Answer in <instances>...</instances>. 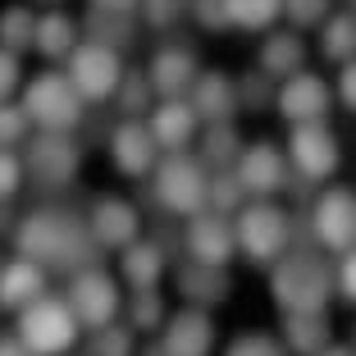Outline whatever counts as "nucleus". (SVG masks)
Masks as SVG:
<instances>
[{
  "mask_svg": "<svg viewBox=\"0 0 356 356\" xmlns=\"http://www.w3.org/2000/svg\"><path fill=\"white\" fill-rule=\"evenodd\" d=\"M14 247H19L23 261L42 265V270H69V274L87 270L96 261V252H101L92 242V233H87V224L55 206L32 210L28 220L14 224Z\"/></svg>",
  "mask_w": 356,
  "mask_h": 356,
  "instance_id": "f257e3e1",
  "label": "nucleus"
},
{
  "mask_svg": "<svg viewBox=\"0 0 356 356\" xmlns=\"http://www.w3.org/2000/svg\"><path fill=\"white\" fill-rule=\"evenodd\" d=\"M270 293L283 311H325L334 297V265L311 247H288L270 270Z\"/></svg>",
  "mask_w": 356,
  "mask_h": 356,
  "instance_id": "f03ea898",
  "label": "nucleus"
},
{
  "mask_svg": "<svg viewBox=\"0 0 356 356\" xmlns=\"http://www.w3.org/2000/svg\"><path fill=\"white\" fill-rule=\"evenodd\" d=\"M233 242H238V252L247 256V261L274 265L288 247H293V220H288V210L274 206V201H252V206L238 210Z\"/></svg>",
  "mask_w": 356,
  "mask_h": 356,
  "instance_id": "7ed1b4c3",
  "label": "nucleus"
},
{
  "mask_svg": "<svg viewBox=\"0 0 356 356\" xmlns=\"http://www.w3.org/2000/svg\"><path fill=\"white\" fill-rule=\"evenodd\" d=\"M23 115L42 133H74L83 124V96L74 92V83L64 74L46 69V74L28 78V87H23Z\"/></svg>",
  "mask_w": 356,
  "mask_h": 356,
  "instance_id": "20e7f679",
  "label": "nucleus"
},
{
  "mask_svg": "<svg viewBox=\"0 0 356 356\" xmlns=\"http://www.w3.org/2000/svg\"><path fill=\"white\" fill-rule=\"evenodd\" d=\"M19 343L32 356H64L78 343V320L64 306V297L42 293L37 302H28L19 311Z\"/></svg>",
  "mask_w": 356,
  "mask_h": 356,
  "instance_id": "39448f33",
  "label": "nucleus"
},
{
  "mask_svg": "<svg viewBox=\"0 0 356 356\" xmlns=\"http://www.w3.org/2000/svg\"><path fill=\"white\" fill-rule=\"evenodd\" d=\"M206 188H210V169L188 151H174L156 165V201L169 215H183V220L201 215L206 210Z\"/></svg>",
  "mask_w": 356,
  "mask_h": 356,
  "instance_id": "423d86ee",
  "label": "nucleus"
},
{
  "mask_svg": "<svg viewBox=\"0 0 356 356\" xmlns=\"http://www.w3.org/2000/svg\"><path fill=\"white\" fill-rule=\"evenodd\" d=\"M64 306L74 311L78 329H92V334H96V329L115 325V315H119V283L110 279L101 265H87V270H78L74 279H69Z\"/></svg>",
  "mask_w": 356,
  "mask_h": 356,
  "instance_id": "0eeeda50",
  "label": "nucleus"
},
{
  "mask_svg": "<svg viewBox=\"0 0 356 356\" xmlns=\"http://www.w3.org/2000/svg\"><path fill=\"white\" fill-rule=\"evenodd\" d=\"M64 78L74 83V92L83 96V101H110L119 78H124V60H119V51H110V46L78 42L74 51H69V60H64Z\"/></svg>",
  "mask_w": 356,
  "mask_h": 356,
  "instance_id": "6e6552de",
  "label": "nucleus"
},
{
  "mask_svg": "<svg viewBox=\"0 0 356 356\" xmlns=\"http://www.w3.org/2000/svg\"><path fill=\"white\" fill-rule=\"evenodd\" d=\"M23 178L37 188H69L78 174V147L69 133H37L23 151Z\"/></svg>",
  "mask_w": 356,
  "mask_h": 356,
  "instance_id": "1a4fd4ad",
  "label": "nucleus"
},
{
  "mask_svg": "<svg viewBox=\"0 0 356 356\" xmlns=\"http://www.w3.org/2000/svg\"><path fill=\"white\" fill-rule=\"evenodd\" d=\"M283 156H288V169H297L306 183H320L338 169V142L329 124H293Z\"/></svg>",
  "mask_w": 356,
  "mask_h": 356,
  "instance_id": "9d476101",
  "label": "nucleus"
},
{
  "mask_svg": "<svg viewBox=\"0 0 356 356\" xmlns=\"http://www.w3.org/2000/svg\"><path fill=\"white\" fill-rule=\"evenodd\" d=\"M87 233H92V242L101 252H124L128 242H137V233H142V215L124 197H96L92 215H87Z\"/></svg>",
  "mask_w": 356,
  "mask_h": 356,
  "instance_id": "9b49d317",
  "label": "nucleus"
},
{
  "mask_svg": "<svg viewBox=\"0 0 356 356\" xmlns=\"http://www.w3.org/2000/svg\"><path fill=\"white\" fill-rule=\"evenodd\" d=\"M233 174H238L242 192H256V197L265 201V197L288 188V156H283L274 142H252V147H242Z\"/></svg>",
  "mask_w": 356,
  "mask_h": 356,
  "instance_id": "f8f14e48",
  "label": "nucleus"
},
{
  "mask_svg": "<svg viewBox=\"0 0 356 356\" xmlns=\"http://www.w3.org/2000/svg\"><path fill=\"white\" fill-rule=\"evenodd\" d=\"M329 83L325 78H315V74H293V78H283V87L274 92V105H279V115L288 119V124H325L329 115Z\"/></svg>",
  "mask_w": 356,
  "mask_h": 356,
  "instance_id": "ddd939ff",
  "label": "nucleus"
},
{
  "mask_svg": "<svg viewBox=\"0 0 356 356\" xmlns=\"http://www.w3.org/2000/svg\"><path fill=\"white\" fill-rule=\"evenodd\" d=\"M315 238L329 252H352L356 247V192L329 188L315 201Z\"/></svg>",
  "mask_w": 356,
  "mask_h": 356,
  "instance_id": "4468645a",
  "label": "nucleus"
},
{
  "mask_svg": "<svg viewBox=\"0 0 356 356\" xmlns=\"http://www.w3.org/2000/svg\"><path fill=\"white\" fill-rule=\"evenodd\" d=\"M183 242H188V256L197 265H229L233 252H238V242H233V224L224 220V215H210V210H201V215H192L188 229H183Z\"/></svg>",
  "mask_w": 356,
  "mask_h": 356,
  "instance_id": "2eb2a0df",
  "label": "nucleus"
},
{
  "mask_svg": "<svg viewBox=\"0 0 356 356\" xmlns=\"http://www.w3.org/2000/svg\"><path fill=\"white\" fill-rule=\"evenodd\" d=\"M160 347H165V356H210L215 352V320H210V311L183 306L178 315H169Z\"/></svg>",
  "mask_w": 356,
  "mask_h": 356,
  "instance_id": "dca6fc26",
  "label": "nucleus"
},
{
  "mask_svg": "<svg viewBox=\"0 0 356 356\" xmlns=\"http://www.w3.org/2000/svg\"><path fill=\"white\" fill-rule=\"evenodd\" d=\"M142 74H147L151 92H160L165 101H183V92H192L197 83V55L188 46H160Z\"/></svg>",
  "mask_w": 356,
  "mask_h": 356,
  "instance_id": "f3484780",
  "label": "nucleus"
},
{
  "mask_svg": "<svg viewBox=\"0 0 356 356\" xmlns=\"http://www.w3.org/2000/svg\"><path fill=\"white\" fill-rule=\"evenodd\" d=\"M110 160L124 178H142L151 165H156V142H151L147 124L137 119H124V124L110 128Z\"/></svg>",
  "mask_w": 356,
  "mask_h": 356,
  "instance_id": "a211bd4d",
  "label": "nucleus"
},
{
  "mask_svg": "<svg viewBox=\"0 0 356 356\" xmlns=\"http://www.w3.org/2000/svg\"><path fill=\"white\" fill-rule=\"evenodd\" d=\"M174 283H178V293H183V302L197 306V311H210V306H220L224 297L233 293V279L220 265H197V261L183 265Z\"/></svg>",
  "mask_w": 356,
  "mask_h": 356,
  "instance_id": "6ab92c4d",
  "label": "nucleus"
},
{
  "mask_svg": "<svg viewBox=\"0 0 356 356\" xmlns=\"http://www.w3.org/2000/svg\"><path fill=\"white\" fill-rule=\"evenodd\" d=\"M197 115H192V105L188 101H160L156 110H151V124H147V133H151V142L156 147H165L169 156L174 151H188V142H192V133H197Z\"/></svg>",
  "mask_w": 356,
  "mask_h": 356,
  "instance_id": "aec40b11",
  "label": "nucleus"
},
{
  "mask_svg": "<svg viewBox=\"0 0 356 356\" xmlns=\"http://www.w3.org/2000/svg\"><path fill=\"white\" fill-rule=\"evenodd\" d=\"M279 343L288 347V356H320L334 343V325H329L325 311H293V315H283Z\"/></svg>",
  "mask_w": 356,
  "mask_h": 356,
  "instance_id": "412c9836",
  "label": "nucleus"
},
{
  "mask_svg": "<svg viewBox=\"0 0 356 356\" xmlns=\"http://www.w3.org/2000/svg\"><path fill=\"white\" fill-rule=\"evenodd\" d=\"M188 105H192V115H197V124H229L233 110H238L233 78H224V74H197Z\"/></svg>",
  "mask_w": 356,
  "mask_h": 356,
  "instance_id": "4be33fe9",
  "label": "nucleus"
},
{
  "mask_svg": "<svg viewBox=\"0 0 356 356\" xmlns=\"http://www.w3.org/2000/svg\"><path fill=\"white\" fill-rule=\"evenodd\" d=\"M119 270H124L133 293H160V279H165L160 242H128L124 252H119Z\"/></svg>",
  "mask_w": 356,
  "mask_h": 356,
  "instance_id": "5701e85b",
  "label": "nucleus"
},
{
  "mask_svg": "<svg viewBox=\"0 0 356 356\" xmlns=\"http://www.w3.org/2000/svg\"><path fill=\"white\" fill-rule=\"evenodd\" d=\"M46 293V270L32 261H5L0 265V306L5 311H23L28 302H37V297Z\"/></svg>",
  "mask_w": 356,
  "mask_h": 356,
  "instance_id": "b1692460",
  "label": "nucleus"
},
{
  "mask_svg": "<svg viewBox=\"0 0 356 356\" xmlns=\"http://www.w3.org/2000/svg\"><path fill=\"white\" fill-rule=\"evenodd\" d=\"M302 60H306V42L297 32H270L261 55H256V69L265 78H293L302 74Z\"/></svg>",
  "mask_w": 356,
  "mask_h": 356,
  "instance_id": "393cba45",
  "label": "nucleus"
},
{
  "mask_svg": "<svg viewBox=\"0 0 356 356\" xmlns=\"http://www.w3.org/2000/svg\"><path fill=\"white\" fill-rule=\"evenodd\" d=\"M32 46L46 55V60H69V51L78 46V23L69 14L51 10V14H37V28H32Z\"/></svg>",
  "mask_w": 356,
  "mask_h": 356,
  "instance_id": "a878e982",
  "label": "nucleus"
},
{
  "mask_svg": "<svg viewBox=\"0 0 356 356\" xmlns=\"http://www.w3.org/2000/svg\"><path fill=\"white\" fill-rule=\"evenodd\" d=\"M238 156H242V142H238V128H233V119L229 124H210L206 133H201V165L206 169H229V165H238Z\"/></svg>",
  "mask_w": 356,
  "mask_h": 356,
  "instance_id": "bb28decb",
  "label": "nucleus"
},
{
  "mask_svg": "<svg viewBox=\"0 0 356 356\" xmlns=\"http://www.w3.org/2000/svg\"><path fill=\"white\" fill-rule=\"evenodd\" d=\"M320 51H325V60H356V14H329L325 23H320Z\"/></svg>",
  "mask_w": 356,
  "mask_h": 356,
  "instance_id": "cd10ccee",
  "label": "nucleus"
},
{
  "mask_svg": "<svg viewBox=\"0 0 356 356\" xmlns=\"http://www.w3.org/2000/svg\"><path fill=\"white\" fill-rule=\"evenodd\" d=\"M220 10H224V23H233V28L265 32L283 14V0H220Z\"/></svg>",
  "mask_w": 356,
  "mask_h": 356,
  "instance_id": "c85d7f7f",
  "label": "nucleus"
},
{
  "mask_svg": "<svg viewBox=\"0 0 356 356\" xmlns=\"http://www.w3.org/2000/svg\"><path fill=\"white\" fill-rule=\"evenodd\" d=\"M32 28H37V14L28 5H10V10H0V51H28L32 46Z\"/></svg>",
  "mask_w": 356,
  "mask_h": 356,
  "instance_id": "c756f323",
  "label": "nucleus"
},
{
  "mask_svg": "<svg viewBox=\"0 0 356 356\" xmlns=\"http://www.w3.org/2000/svg\"><path fill=\"white\" fill-rule=\"evenodd\" d=\"M247 206V192H242V183H238V174L233 169H224V174H215L210 178V188H206V210L210 215H238V210Z\"/></svg>",
  "mask_w": 356,
  "mask_h": 356,
  "instance_id": "7c9ffc66",
  "label": "nucleus"
},
{
  "mask_svg": "<svg viewBox=\"0 0 356 356\" xmlns=\"http://www.w3.org/2000/svg\"><path fill=\"white\" fill-rule=\"evenodd\" d=\"M128 329H142V334L165 329V302H160V293H133L128 297Z\"/></svg>",
  "mask_w": 356,
  "mask_h": 356,
  "instance_id": "2f4dec72",
  "label": "nucleus"
},
{
  "mask_svg": "<svg viewBox=\"0 0 356 356\" xmlns=\"http://www.w3.org/2000/svg\"><path fill=\"white\" fill-rule=\"evenodd\" d=\"M151 96H156V92H151L147 74H124L119 87H115V101H119V110H124V119H137L151 105Z\"/></svg>",
  "mask_w": 356,
  "mask_h": 356,
  "instance_id": "473e14b6",
  "label": "nucleus"
},
{
  "mask_svg": "<svg viewBox=\"0 0 356 356\" xmlns=\"http://www.w3.org/2000/svg\"><path fill=\"white\" fill-rule=\"evenodd\" d=\"M87 356H137L133 347V329L124 325H105L92 334V347H87Z\"/></svg>",
  "mask_w": 356,
  "mask_h": 356,
  "instance_id": "72a5a7b5",
  "label": "nucleus"
},
{
  "mask_svg": "<svg viewBox=\"0 0 356 356\" xmlns=\"http://www.w3.org/2000/svg\"><path fill=\"white\" fill-rule=\"evenodd\" d=\"M87 32H92L87 42H96V46H110V51H115V42L124 46L128 37H133L128 19H119V14H96V10H92V23H87Z\"/></svg>",
  "mask_w": 356,
  "mask_h": 356,
  "instance_id": "f704fd0d",
  "label": "nucleus"
},
{
  "mask_svg": "<svg viewBox=\"0 0 356 356\" xmlns=\"http://www.w3.org/2000/svg\"><path fill=\"white\" fill-rule=\"evenodd\" d=\"M224 356H288V347H283L274 334H261V329H252V334H238V338H233Z\"/></svg>",
  "mask_w": 356,
  "mask_h": 356,
  "instance_id": "c9c22d12",
  "label": "nucleus"
},
{
  "mask_svg": "<svg viewBox=\"0 0 356 356\" xmlns=\"http://www.w3.org/2000/svg\"><path fill=\"white\" fill-rule=\"evenodd\" d=\"M28 115H23V105H10V101H0V151H14L28 137Z\"/></svg>",
  "mask_w": 356,
  "mask_h": 356,
  "instance_id": "e433bc0d",
  "label": "nucleus"
},
{
  "mask_svg": "<svg viewBox=\"0 0 356 356\" xmlns=\"http://www.w3.org/2000/svg\"><path fill=\"white\" fill-rule=\"evenodd\" d=\"M233 92H238V105H247V110H265V101H270V78L256 69V74H247V78H238L233 83Z\"/></svg>",
  "mask_w": 356,
  "mask_h": 356,
  "instance_id": "4c0bfd02",
  "label": "nucleus"
},
{
  "mask_svg": "<svg viewBox=\"0 0 356 356\" xmlns=\"http://www.w3.org/2000/svg\"><path fill=\"white\" fill-rule=\"evenodd\" d=\"M283 14H288L297 28H315V23L329 19V0H283Z\"/></svg>",
  "mask_w": 356,
  "mask_h": 356,
  "instance_id": "58836bf2",
  "label": "nucleus"
},
{
  "mask_svg": "<svg viewBox=\"0 0 356 356\" xmlns=\"http://www.w3.org/2000/svg\"><path fill=\"white\" fill-rule=\"evenodd\" d=\"M183 5H188V0H137V10L147 14V23H151V28H160V32L178 23Z\"/></svg>",
  "mask_w": 356,
  "mask_h": 356,
  "instance_id": "ea45409f",
  "label": "nucleus"
},
{
  "mask_svg": "<svg viewBox=\"0 0 356 356\" xmlns=\"http://www.w3.org/2000/svg\"><path fill=\"white\" fill-rule=\"evenodd\" d=\"M23 188V160L14 151H0V201H10Z\"/></svg>",
  "mask_w": 356,
  "mask_h": 356,
  "instance_id": "a19ab883",
  "label": "nucleus"
},
{
  "mask_svg": "<svg viewBox=\"0 0 356 356\" xmlns=\"http://www.w3.org/2000/svg\"><path fill=\"white\" fill-rule=\"evenodd\" d=\"M334 288L356 306V247H352V252H343V265L334 270Z\"/></svg>",
  "mask_w": 356,
  "mask_h": 356,
  "instance_id": "79ce46f5",
  "label": "nucleus"
},
{
  "mask_svg": "<svg viewBox=\"0 0 356 356\" xmlns=\"http://www.w3.org/2000/svg\"><path fill=\"white\" fill-rule=\"evenodd\" d=\"M19 78H23V69H19V55L0 51V101H10V96H14Z\"/></svg>",
  "mask_w": 356,
  "mask_h": 356,
  "instance_id": "37998d69",
  "label": "nucleus"
},
{
  "mask_svg": "<svg viewBox=\"0 0 356 356\" xmlns=\"http://www.w3.org/2000/svg\"><path fill=\"white\" fill-rule=\"evenodd\" d=\"M338 101H343L347 110H356V60H347L343 69H338Z\"/></svg>",
  "mask_w": 356,
  "mask_h": 356,
  "instance_id": "c03bdc74",
  "label": "nucleus"
},
{
  "mask_svg": "<svg viewBox=\"0 0 356 356\" xmlns=\"http://www.w3.org/2000/svg\"><path fill=\"white\" fill-rule=\"evenodd\" d=\"M197 19L206 23V28H229V23H224L220 0H197Z\"/></svg>",
  "mask_w": 356,
  "mask_h": 356,
  "instance_id": "a18cd8bd",
  "label": "nucleus"
},
{
  "mask_svg": "<svg viewBox=\"0 0 356 356\" xmlns=\"http://www.w3.org/2000/svg\"><path fill=\"white\" fill-rule=\"evenodd\" d=\"M96 14H119V19H128V14L137 10V0H92Z\"/></svg>",
  "mask_w": 356,
  "mask_h": 356,
  "instance_id": "49530a36",
  "label": "nucleus"
},
{
  "mask_svg": "<svg viewBox=\"0 0 356 356\" xmlns=\"http://www.w3.org/2000/svg\"><path fill=\"white\" fill-rule=\"evenodd\" d=\"M0 356H32V352L19 343V338H0Z\"/></svg>",
  "mask_w": 356,
  "mask_h": 356,
  "instance_id": "de8ad7c7",
  "label": "nucleus"
},
{
  "mask_svg": "<svg viewBox=\"0 0 356 356\" xmlns=\"http://www.w3.org/2000/svg\"><path fill=\"white\" fill-rule=\"evenodd\" d=\"M0 233H14V210L0 201Z\"/></svg>",
  "mask_w": 356,
  "mask_h": 356,
  "instance_id": "09e8293b",
  "label": "nucleus"
},
{
  "mask_svg": "<svg viewBox=\"0 0 356 356\" xmlns=\"http://www.w3.org/2000/svg\"><path fill=\"white\" fill-rule=\"evenodd\" d=\"M320 356H356V347H343V343H329Z\"/></svg>",
  "mask_w": 356,
  "mask_h": 356,
  "instance_id": "8fccbe9b",
  "label": "nucleus"
},
{
  "mask_svg": "<svg viewBox=\"0 0 356 356\" xmlns=\"http://www.w3.org/2000/svg\"><path fill=\"white\" fill-rule=\"evenodd\" d=\"M137 356H165V347H160V343H151V347H142Z\"/></svg>",
  "mask_w": 356,
  "mask_h": 356,
  "instance_id": "3c124183",
  "label": "nucleus"
}]
</instances>
